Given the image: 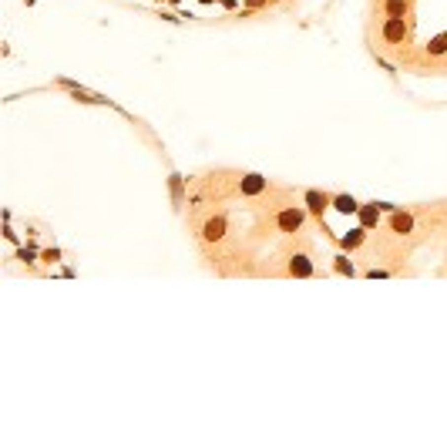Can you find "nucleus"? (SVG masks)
Returning <instances> with one entry per match:
<instances>
[{
  "label": "nucleus",
  "mask_w": 447,
  "mask_h": 447,
  "mask_svg": "<svg viewBox=\"0 0 447 447\" xmlns=\"http://www.w3.org/2000/svg\"><path fill=\"white\" fill-rule=\"evenodd\" d=\"M383 37L390 40V44H400V40L407 37V24H404V17H390L387 24H383Z\"/></svg>",
  "instance_id": "obj_1"
},
{
  "label": "nucleus",
  "mask_w": 447,
  "mask_h": 447,
  "mask_svg": "<svg viewBox=\"0 0 447 447\" xmlns=\"http://www.w3.org/2000/svg\"><path fill=\"white\" fill-rule=\"evenodd\" d=\"M276 222H279L282 232H296L299 225H303V212H299V208H286V212H279Z\"/></svg>",
  "instance_id": "obj_2"
},
{
  "label": "nucleus",
  "mask_w": 447,
  "mask_h": 447,
  "mask_svg": "<svg viewBox=\"0 0 447 447\" xmlns=\"http://www.w3.org/2000/svg\"><path fill=\"white\" fill-rule=\"evenodd\" d=\"M202 236L208 239V242L222 239V236H225V219H222V215H219V219H208V222H205V232H202Z\"/></svg>",
  "instance_id": "obj_3"
},
{
  "label": "nucleus",
  "mask_w": 447,
  "mask_h": 447,
  "mask_svg": "<svg viewBox=\"0 0 447 447\" xmlns=\"http://www.w3.org/2000/svg\"><path fill=\"white\" fill-rule=\"evenodd\" d=\"M262 188H266V182H262L259 175H245V178H242V192H245V195H259Z\"/></svg>",
  "instance_id": "obj_4"
},
{
  "label": "nucleus",
  "mask_w": 447,
  "mask_h": 447,
  "mask_svg": "<svg viewBox=\"0 0 447 447\" xmlns=\"http://www.w3.org/2000/svg\"><path fill=\"white\" fill-rule=\"evenodd\" d=\"M289 269H293L296 276H309V273H313V266L306 262V256H296V259L289 262Z\"/></svg>",
  "instance_id": "obj_5"
},
{
  "label": "nucleus",
  "mask_w": 447,
  "mask_h": 447,
  "mask_svg": "<svg viewBox=\"0 0 447 447\" xmlns=\"http://www.w3.org/2000/svg\"><path fill=\"white\" fill-rule=\"evenodd\" d=\"M430 54L437 57V54H447V34H437V37L430 40V47H427Z\"/></svg>",
  "instance_id": "obj_6"
},
{
  "label": "nucleus",
  "mask_w": 447,
  "mask_h": 447,
  "mask_svg": "<svg viewBox=\"0 0 447 447\" xmlns=\"http://www.w3.org/2000/svg\"><path fill=\"white\" fill-rule=\"evenodd\" d=\"M306 202H309V208H313V212H323V208H326V199H323L319 192H309V195H306Z\"/></svg>",
  "instance_id": "obj_7"
},
{
  "label": "nucleus",
  "mask_w": 447,
  "mask_h": 447,
  "mask_svg": "<svg viewBox=\"0 0 447 447\" xmlns=\"http://www.w3.org/2000/svg\"><path fill=\"white\" fill-rule=\"evenodd\" d=\"M393 229H397V232H410V229H413V219H410V215H393Z\"/></svg>",
  "instance_id": "obj_8"
},
{
  "label": "nucleus",
  "mask_w": 447,
  "mask_h": 447,
  "mask_svg": "<svg viewBox=\"0 0 447 447\" xmlns=\"http://www.w3.org/2000/svg\"><path fill=\"white\" fill-rule=\"evenodd\" d=\"M404 10H407V0H387V14L390 17H400Z\"/></svg>",
  "instance_id": "obj_9"
},
{
  "label": "nucleus",
  "mask_w": 447,
  "mask_h": 447,
  "mask_svg": "<svg viewBox=\"0 0 447 447\" xmlns=\"http://www.w3.org/2000/svg\"><path fill=\"white\" fill-rule=\"evenodd\" d=\"M336 208H340V212H356L360 205H356L350 195H340V199H336Z\"/></svg>",
  "instance_id": "obj_10"
},
{
  "label": "nucleus",
  "mask_w": 447,
  "mask_h": 447,
  "mask_svg": "<svg viewBox=\"0 0 447 447\" xmlns=\"http://www.w3.org/2000/svg\"><path fill=\"white\" fill-rule=\"evenodd\" d=\"M363 242V229H356L353 236H346V239H343V245H350V249H353V245H360Z\"/></svg>",
  "instance_id": "obj_11"
},
{
  "label": "nucleus",
  "mask_w": 447,
  "mask_h": 447,
  "mask_svg": "<svg viewBox=\"0 0 447 447\" xmlns=\"http://www.w3.org/2000/svg\"><path fill=\"white\" fill-rule=\"evenodd\" d=\"M363 222H367V225L377 222V208H363Z\"/></svg>",
  "instance_id": "obj_12"
}]
</instances>
